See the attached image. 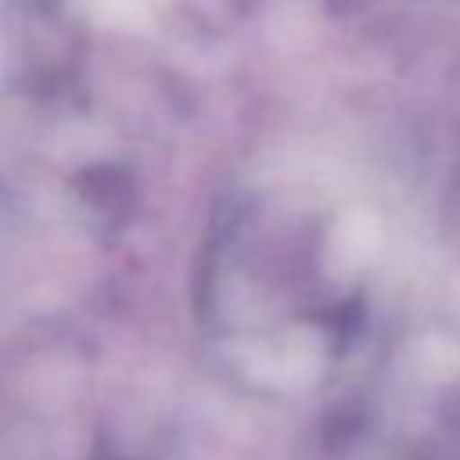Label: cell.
<instances>
[{"instance_id":"6da1fadb","label":"cell","mask_w":460,"mask_h":460,"mask_svg":"<svg viewBox=\"0 0 460 460\" xmlns=\"http://www.w3.org/2000/svg\"><path fill=\"white\" fill-rule=\"evenodd\" d=\"M79 190H83V198L90 201V208H104L108 216H115V208H122V205H129V180L122 176V169H83V176H79Z\"/></svg>"}]
</instances>
